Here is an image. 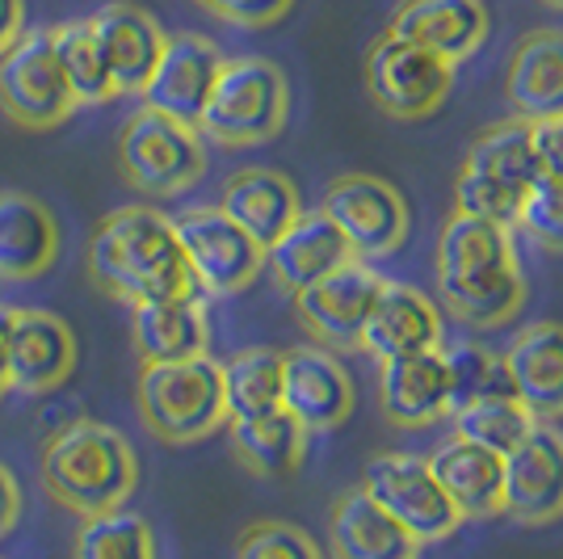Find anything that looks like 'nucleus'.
<instances>
[{
	"mask_svg": "<svg viewBox=\"0 0 563 559\" xmlns=\"http://www.w3.org/2000/svg\"><path fill=\"white\" fill-rule=\"evenodd\" d=\"M76 371V332L47 307H13L9 320V392L47 396Z\"/></svg>",
	"mask_w": 563,
	"mask_h": 559,
	"instance_id": "nucleus-15",
	"label": "nucleus"
},
{
	"mask_svg": "<svg viewBox=\"0 0 563 559\" xmlns=\"http://www.w3.org/2000/svg\"><path fill=\"white\" fill-rule=\"evenodd\" d=\"M521 194L496 186L479 173H459L454 182V215H471V219H484V223H496V228H517V215H521Z\"/></svg>",
	"mask_w": 563,
	"mask_h": 559,
	"instance_id": "nucleus-36",
	"label": "nucleus"
},
{
	"mask_svg": "<svg viewBox=\"0 0 563 559\" xmlns=\"http://www.w3.org/2000/svg\"><path fill=\"white\" fill-rule=\"evenodd\" d=\"M71 559H161V547H156V530L147 526V517L114 509L80 517Z\"/></svg>",
	"mask_w": 563,
	"mask_h": 559,
	"instance_id": "nucleus-33",
	"label": "nucleus"
},
{
	"mask_svg": "<svg viewBox=\"0 0 563 559\" xmlns=\"http://www.w3.org/2000/svg\"><path fill=\"white\" fill-rule=\"evenodd\" d=\"M235 559H324L316 538L290 522H257L235 542Z\"/></svg>",
	"mask_w": 563,
	"mask_h": 559,
	"instance_id": "nucleus-37",
	"label": "nucleus"
},
{
	"mask_svg": "<svg viewBox=\"0 0 563 559\" xmlns=\"http://www.w3.org/2000/svg\"><path fill=\"white\" fill-rule=\"evenodd\" d=\"M223 371V399H228V420L232 417H261L282 408V353L269 346L232 353L219 362Z\"/></svg>",
	"mask_w": 563,
	"mask_h": 559,
	"instance_id": "nucleus-31",
	"label": "nucleus"
},
{
	"mask_svg": "<svg viewBox=\"0 0 563 559\" xmlns=\"http://www.w3.org/2000/svg\"><path fill=\"white\" fill-rule=\"evenodd\" d=\"M378 404H383V417L399 429H417L446 417L450 374L442 346L378 362Z\"/></svg>",
	"mask_w": 563,
	"mask_h": 559,
	"instance_id": "nucleus-20",
	"label": "nucleus"
},
{
	"mask_svg": "<svg viewBox=\"0 0 563 559\" xmlns=\"http://www.w3.org/2000/svg\"><path fill=\"white\" fill-rule=\"evenodd\" d=\"M18 517H22V484H18L13 467L0 463V538L18 526Z\"/></svg>",
	"mask_w": 563,
	"mask_h": 559,
	"instance_id": "nucleus-41",
	"label": "nucleus"
},
{
	"mask_svg": "<svg viewBox=\"0 0 563 559\" xmlns=\"http://www.w3.org/2000/svg\"><path fill=\"white\" fill-rule=\"evenodd\" d=\"M383 278L371 270V261L350 256L345 265H336L332 274L316 278L295 295V316L299 325L332 350H357L362 346V328L371 320Z\"/></svg>",
	"mask_w": 563,
	"mask_h": 559,
	"instance_id": "nucleus-12",
	"label": "nucleus"
},
{
	"mask_svg": "<svg viewBox=\"0 0 563 559\" xmlns=\"http://www.w3.org/2000/svg\"><path fill=\"white\" fill-rule=\"evenodd\" d=\"M51 43H55V59H59V68L68 76V89L76 97V106H106V101H114L118 89L114 80H110V68H106L101 51H97L89 18L51 25Z\"/></svg>",
	"mask_w": 563,
	"mask_h": 559,
	"instance_id": "nucleus-32",
	"label": "nucleus"
},
{
	"mask_svg": "<svg viewBox=\"0 0 563 559\" xmlns=\"http://www.w3.org/2000/svg\"><path fill=\"white\" fill-rule=\"evenodd\" d=\"M500 513L517 526H551L563 517V434L551 420H534V429L505 454Z\"/></svg>",
	"mask_w": 563,
	"mask_h": 559,
	"instance_id": "nucleus-13",
	"label": "nucleus"
},
{
	"mask_svg": "<svg viewBox=\"0 0 563 559\" xmlns=\"http://www.w3.org/2000/svg\"><path fill=\"white\" fill-rule=\"evenodd\" d=\"M290 114V85L278 64L261 55L223 59L211 101L198 118V135L219 147H257L282 135Z\"/></svg>",
	"mask_w": 563,
	"mask_h": 559,
	"instance_id": "nucleus-5",
	"label": "nucleus"
},
{
	"mask_svg": "<svg viewBox=\"0 0 563 559\" xmlns=\"http://www.w3.org/2000/svg\"><path fill=\"white\" fill-rule=\"evenodd\" d=\"M362 492H366L417 547L442 542V538H450L463 526V517L450 505V496L442 492L438 475L429 471V459H417V454H408V450L375 454V459L366 463V471H362Z\"/></svg>",
	"mask_w": 563,
	"mask_h": 559,
	"instance_id": "nucleus-7",
	"label": "nucleus"
},
{
	"mask_svg": "<svg viewBox=\"0 0 563 559\" xmlns=\"http://www.w3.org/2000/svg\"><path fill=\"white\" fill-rule=\"evenodd\" d=\"M350 256L353 253H350V244H345V235L336 232L320 210H303V215L265 249V270H269V278L278 282V291L299 295L303 286L332 274V270L345 265Z\"/></svg>",
	"mask_w": 563,
	"mask_h": 559,
	"instance_id": "nucleus-26",
	"label": "nucleus"
},
{
	"mask_svg": "<svg viewBox=\"0 0 563 559\" xmlns=\"http://www.w3.org/2000/svg\"><path fill=\"white\" fill-rule=\"evenodd\" d=\"M442 346V311L424 299L417 286L404 282H383L371 320L362 328V346L371 358H404V353L438 350Z\"/></svg>",
	"mask_w": 563,
	"mask_h": 559,
	"instance_id": "nucleus-22",
	"label": "nucleus"
},
{
	"mask_svg": "<svg viewBox=\"0 0 563 559\" xmlns=\"http://www.w3.org/2000/svg\"><path fill=\"white\" fill-rule=\"evenodd\" d=\"M173 232L186 253L194 286L211 299L249 291L265 270V249L219 207H189L173 215Z\"/></svg>",
	"mask_w": 563,
	"mask_h": 559,
	"instance_id": "nucleus-8",
	"label": "nucleus"
},
{
	"mask_svg": "<svg viewBox=\"0 0 563 559\" xmlns=\"http://www.w3.org/2000/svg\"><path fill=\"white\" fill-rule=\"evenodd\" d=\"M9 320L13 307H0V396H9Z\"/></svg>",
	"mask_w": 563,
	"mask_h": 559,
	"instance_id": "nucleus-43",
	"label": "nucleus"
},
{
	"mask_svg": "<svg viewBox=\"0 0 563 559\" xmlns=\"http://www.w3.org/2000/svg\"><path fill=\"white\" fill-rule=\"evenodd\" d=\"M59 219L43 198L0 189V282L43 278L59 256Z\"/></svg>",
	"mask_w": 563,
	"mask_h": 559,
	"instance_id": "nucleus-19",
	"label": "nucleus"
},
{
	"mask_svg": "<svg viewBox=\"0 0 563 559\" xmlns=\"http://www.w3.org/2000/svg\"><path fill=\"white\" fill-rule=\"evenodd\" d=\"M505 97L521 122L563 114V30H530L509 55Z\"/></svg>",
	"mask_w": 563,
	"mask_h": 559,
	"instance_id": "nucleus-25",
	"label": "nucleus"
},
{
	"mask_svg": "<svg viewBox=\"0 0 563 559\" xmlns=\"http://www.w3.org/2000/svg\"><path fill=\"white\" fill-rule=\"evenodd\" d=\"M442 353H446V374H450L446 417L459 413V408L479 404V399L514 396V379H509V366H505V353L471 346V341H459V346H450Z\"/></svg>",
	"mask_w": 563,
	"mask_h": 559,
	"instance_id": "nucleus-34",
	"label": "nucleus"
},
{
	"mask_svg": "<svg viewBox=\"0 0 563 559\" xmlns=\"http://www.w3.org/2000/svg\"><path fill=\"white\" fill-rule=\"evenodd\" d=\"M131 341L140 362H186L202 358L211 346V320H207V295L189 291L173 299L131 307Z\"/></svg>",
	"mask_w": 563,
	"mask_h": 559,
	"instance_id": "nucleus-21",
	"label": "nucleus"
},
{
	"mask_svg": "<svg viewBox=\"0 0 563 559\" xmlns=\"http://www.w3.org/2000/svg\"><path fill=\"white\" fill-rule=\"evenodd\" d=\"M43 492L76 517L114 513L140 489V459L114 425L97 417L68 420L43 442L38 454Z\"/></svg>",
	"mask_w": 563,
	"mask_h": 559,
	"instance_id": "nucleus-3",
	"label": "nucleus"
},
{
	"mask_svg": "<svg viewBox=\"0 0 563 559\" xmlns=\"http://www.w3.org/2000/svg\"><path fill=\"white\" fill-rule=\"evenodd\" d=\"M332 559H417V542L362 489L341 492L329 513Z\"/></svg>",
	"mask_w": 563,
	"mask_h": 559,
	"instance_id": "nucleus-28",
	"label": "nucleus"
},
{
	"mask_svg": "<svg viewBox=\"0 0 563 559\" xmlns=\"http://www.w3.org/2000/svg\"><path fill=\"white\" fill-rule=\"evenodd\" d=\"M517 228L547 253H563V186L539 182L530 189L521 202V215H517Z\"/></svg>",
	"mask_w": 563,
	"mask_h": 559,
	"instance_id": "nucleus-38",
	"label": "nucleus"
},
{
	"mask_svg": "<svg viewBox=\"0 0 563 559\" xmlns=\"http://www.w3.org/2000/svg\"><path fill=\"white\" fill-rule=\"evenodd\" d=\"M118 168L126 186L147 198H177L202 182L207 147L198 127H186L143 106L118 131Z\"/></svg>",
	"mask_w": 563,
	"mask_h": 559,
	"instance_id": "nucleus-6",
	"label": "nucleus"
},
{
	"mask_svg": "<svg viewBox=\"0 0 563 559\" xmlns=\"http://www.w3.org/2000/svg\"><path fill=\"white\" fill-rule=\"evenodd\" d=\"M228 429H232V454L240 459V467L261 480H282L303 467L311 434L286 408L261 413V417H232Z\"/></svg>",
	"mask_w": 563,
	"mask_h": 559,
	"instance_id": "nucleus-29",
	"label": "nucleus"
},
{
	"mask_svg": "<svg viewBox=\"0 0 563 559\" xmlns=\"http://www.w3.org/2000/svg\"><path fill=\"white\" fill-rule=\"evenodd\" d=\"M320 215L336 232L345 235L350 253L357 261H378L391 256L408 240V202L391 182L371 177V173H345L324 189Z\"/></svg>",
	"mask_w": 563,
	"mask_h": 559,
	"instance_id": "nucleus-11",
	"label": "nucleus"
},
{
	"mask_svg": "<svg viewBox=\"0 0 563 559\" xmlns=\"http://www.w3.org/2000/svg\"><path fill=\"white\" fill-rule=\"evenodd\" d=\"M454 89V64L424 47H412L396 34H383L366 51V94L383 114L399 122L438 114Z\"/></svg>",
	"mask_w": 563,
	"mask_h": 559,
	"instance_id": "nucleus-10",
	"label": "nucleus"
},
{
	"mask_svg": "<svg viewBox=\"0 0 563 559\" xmlns=\"http://www.w3.org/2000/svg\"><path fill=\"white\" fill-rule=\"evenodd\" d=\"M89 30H93L97 51L110 68L118 97H140L147 76L156 72L161 51H165L168 34L161 30V22L131 0H110L89 18Z\"/></svg>",
	"mask_w": 563,
	"mask_h": 559,
	"instance_id": "nucleus-17",
	"label": "nucleus"
},
{
	"mask_svg": "<svg viewBox=\"0 0 563 559\" xmlns=\"http://www.w3.org/2000/svg\"><path fill=\"white\" fill-rule=\"evenodd\" d=\"M429 471L438 475L442 492L459 517H496L505 509V454H496L488 446L467 442V438H450L433 450Z\"/></svg>",
	"mask_w": 563,
	"mask_h": 559,
	"instance_id": "nucleus-24",
	"label": "nucleus"
},
{
	"mask_svg": "<svg viewBox=\"0 0 563 559\" xmlns=\"http://www.w3.org/2000/svg\"><path fill=\"white\" fill-rule=\"evenodd\" d=\"M387 34L463 64L488 39V9L484 0H399Z\"/></svg>",
	"mask_w": 563,
	"mask_h": 559,
	"instance_id": "nucleus-18",
	"label": "nucleus"
},
{
	"mask_svg": "<svg viewBox=\"0 0 563 559\" xmlns=\"http://www.w3.org/2000/svg\"><path fill=\"white\" fill-rule=\"evenodd\" d=\"M505 366L514 379V396L526 404L534 420L563 417V325H530L514 337L505 353Z\"/></svg>",
	"mask_w": 563,
	"mask_h": 559,
	"instance_id": "nucleus-27",
	"label": "nucleus"
},
{
	"mask_svg": "<svg viewBox=\"0 0 563 559\" xmlns=\"http://www.w3.org/2000/svg\"><path fill=\"white\" fill-rule=\"evenodd\" d=\"M542 4H551V9H563V0H542Z\"/></svg>",
	"mask_w": 563,
	"mask_h": 559,
	"instance_id": "nucleus-44",
	"label": "nucleus"
},
{
	"mask_svg": "<svg viewBox=\"0 0 563 559\" xmlns=\"http://www.w3.org/2000/svg\"><path fill=\"white\" fill-rule=\"evenodd\" d=\"M467 173H479L496 186L514 189V194H530L539 186V164H534V143H530V122H500V127H488L479 140L471 143L467 161H463Z\"/></svg>",
	"mask_w": 563,
	"mask_h": 559,
	"instance_id": "nucleus-30",
	"label": "nucleus"
},
{
	"mask_svg": "<svg viewBox=\"0 0 563 559\" xmlns=\"http://www.w3.org/2000/svg\"><path fill=\"white\" fill-rule=\"evenodd\" d=\"M450 420H454V434H459V438L488 446L496 454H509V450L534 429V417L526 413V404L517 396L479 399V404H471V408L450 413Z\"/></svg>",
	"mask_w": 563,
	"mask_h": 559,
	"instance_id": "nucleus-35",
	"label": "nucleus"
},
{
	"mask_svg": "<svg viewBox=\"0 0 563 559\" xmlns=\"http://www.w3.org/2000/svg\"><path fill=\"white\" fill-rule=\"evenodd\" d=\"M438 295L459 325H509L526 304V278L509 228L471 215H450L438 235Z\"/></svg>",
	"mask_w": 563,
	"mask_h": 559,
	"instance_id": "nucleus-2",
	"label": "nucleus"
},
{
	"mask_svg": "<svg viewBox=\"0 0 563 559\" xmlns=\"http://www.w3.org/2000/svg\"><path fill=\"white\" fill-rule=\"evenodd\" d=\"M530 143H534L539 182H547V186H563V114L530 122Z\"/></svg>",
	"mask_w": 563,
	"mask_h": 559,
	"instance_id": "nucleus-40",
	"label": "nucleus"
},
{
	"mask_svg": "<svg viewBox=\"0 0 563 559\" xmlns=\"http://www.w3.org/2000/svg\"><path fill=\"white\" fill-rule=\"evenodd\" d=\"M223 51L207 34H168L165 51L156 59V72L143 85V106L168 114L186 127H198V118L211 101V89L223 68Z\"/></svg>",
	"mask_w": 563,
	"mask_h": 559,
	"instance_id": "nucleus-14",
	"label": "nucleus"
},
{
	"mask_svg": "<svg viewBox=\"0 0 563 559\" xmlns=\"http://www.w3.org/2000/svg\"><path fill=\"white\" fill-rule=\"evenodd\" d=\"M219 210L232 219L235 228L253 235L261 249H269L303 215V202H299L295 182L278 168H240L223 182Z\"/></svg>",
	"mask_w": 563,
	"mask_h": 559,
	"instance_id": "nucleus-23",
	"label": "nucleus"
},
{
	"mask_svg": "<svg viewBox=\"0 0 563 559\" xmlns=\"http://www.w3.org/2000/svg\"><path fill=\"white\" fill-rule=\"evenodd\" d=\"M25 30V0H0V55L22 39Z\"/></svg>",
	"mask_w": 563,
	"mask_h": 559,
	"instance_id": "nucleus-42",
	"label": "nucleus"
},
{
	"mask_svg": "<svg viewBox=\"0 0 563 559\" xmlns=\"http://www.w3.org/2000/svg\"><path fill=\"white\" fill-rule=\"evenodd\" d=\"M135 408H140L143 429L156 442H202L219 425H228L223 371L207 353L186 362H143L140 383H135Z\"/></svg>",
	"mask_w": 563,
	"mask_h": 559,
	"instance_id": "nucleus-4",
	"label": "nucleus"
},
{
	"mask_svg": "<svg viewBox=\"0 0 563 559\" xmlns=\"http://www.w3.org/2000/svg\"><path fill=\"white\" fill-rule=\"evenodd\" d=\"M207 13H214L219 22L244 25V30H261V25H274L290 13L295 0H198Z\"/></svg>",
	"mask_w": 563,
	"mask_h": 559,
	"instance_id": "nucleus-39",
	"label": "nucleus"
},
{
	"mask_svg": "<svg viewBox=\"0 0 563 559\" xmlns=\"http://www.w3.org/2000/svg\"><path fill=\"white\" fill-rule=\"evenodd\" d=\"M76 110L51 30H22V39L0 55V114L22 131H55Z\"/></svg>",
	"mask_w": 563,
	"mask_h": 559,
	"instance_id": "nucleus-9",
	"label": "nucleus"
},
{
	"mask_svg": "<svg viewBox=\"0 0 563 559\" xmlns=\"http://www.w3.org/2000/svg\"><path fill=\"white\" fill-rule=\"evenodd\" d=\"M282 408L307 434H332L353 413V379L324 346H295L282 353Z\"/></svg>",
	"mask_w": 563,
	"mask_h": 559,
	"instance_id": "nucleus-16",
	"label": "nucleus"
},
{
	"mask_svg": "<svg viewBox=\"0 0 563 559\" xmlns=\"http://www.w3.org/2000/svg\"><path fill=\"white\" fill-rule=\"evenodd\" d=\"M85 270L101 295L126 307L198 291L173 232V219L165 210L140 202L101 215L85 249Z\"/></svg>",
	"mask_w": 563,
	"mask_h": 559,
	"instance_id": "nucleus-1",
	"label": "nucleus"
}]
</instances>
